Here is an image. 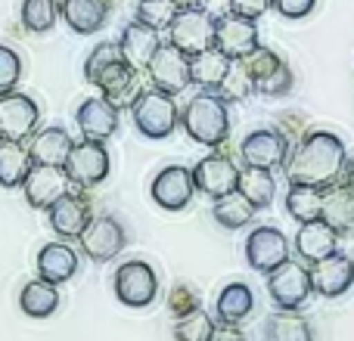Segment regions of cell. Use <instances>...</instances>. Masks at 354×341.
<instances>
[{"mask_svg":"<svg viewBox=\"0 0 354 341\" xmlns=\"http://www.w3.org/2000/svg\"><path fill=\"white\" fill-rule=\"evenodd\" d=\"M131 118H134V128L147 140H165L180 124V109H177L171 93L156 90V87H143L137 103L131 106Z\"/></svg>","mask_w":354,"mask_h":341,"instance_id":"cell-3","label":"cell"},{"mask_svg":"<svg viewBox=\"0 0 354 341\" xmlns=\"http://www.w3.org/2000/svg\"><path fill=\"white\" fill-rule=\"evenodd\" d=\"M118 59H124V56H122V47H118V43H109V41L97 43V47L87 53V59H84V78L93 84V78H97L100 72H106L109 66H115Z\"/></svg>","mask_w":354,"mask_h":341,"instance_id":"cell-40","label":"cell"},{"mask_svg":"<svg viewBox=\"0 0 354 341\" xmlns=\"http://www.w3.org/2000/svg\"><path fill=\"white\" fill-rule=\"evenodd\" d=\"M75 140L66 128L59 124H50V128L37 130L28 143V153H31V162L35 165H44V168H66L68 162V153H72Z\"/></svg>","mask_w":354,"mask_h":341,"instance_id":"cell-21","label":"cell"},{"mask_svg":"<svg viewBox=\"0 0 354 341\" xmlns=\"http://www.w3.org/2000/svg\"><path fill=\"white\" fill-rule=\"evenodd\" d=\"M212 214L224 230H243L252 217H255V205L245 199L243 193H230L212 205Z\"/></svg>","mask_w":354,"mask_h":341,"instance_id":"cell-34","label":"cell"},{"mask_svg":"<svg viewBox=\"0 0 354 341\" xmlns=\"http://www.w3.org/2000/svg\"><path fill=\"white\" fill-rule=\"evenodd\" d=\"M68 177H66V168H44V165H35L28 170L22 183V193H25V202L37 211H47L56 199L68 193Z\"/></svg>","mask_w":354,"mask_h":341,"instance_id":"cell-17","label":"cell"},{"mask_svg":"<svg viewBox=\"0 0 354 341\" xmlns=\"http://www.w3.org/2000/svg\"><path fill=\"white\" fill-rule=\"evenodd\" d=\"M292 84H295V78H292V72H289V66L283 62L274 75H268V78L258 81L255 93H264V97H286V93L292 90Z\"/></svg>","mask_w":354,"mask_h":341,"instance_id":"cell-43","label":"cell"},{"mask_svg":"<svg viewBox=\"0 0 354 341\" xmlns=\"http://www.w3.org/2000/svg\"><path fill=\"white\" fill-rule=\"evenodd\" d=\"M245 261L258 273H274L280 264L289 261V239L277 226H255L245 239Z\"/></svg>","mask_w":354,"mask_h":341,"instance_id":"cell-13","label":"cell"},{"mask_svg":"<svg viewBox=\"0 0 354 341\" xmlns=\"http://www.w3.org/2000/svg\"><path fill=\"white\" fill-rule=\"evenodd\" d=\"M320 220L339 233V236H351L354 233V189L348 183H333L324 189V211Z\"/></svg>","mask_w":354,"mask_h":341,"instance_id":"cell-24","label":"cell"},{"mask_svg":"<svg viewBox=\"0 0 354 341\" xmlns=\"http://www.w3.org/2000/svg\"><path fill=\"white\" fill-rule=\"evenodd\" d=\"M31 168H35V162H31V153L25 143L0 140V186L6 189L22 186Z\"/></svg>","mask_w":354,"mask_h":341,"instance_id":"cell-29","label":"cell"},{"mask_svg":"<svg viewBox=\"0 0 354 341\" xmlns=\"http://www.w3.org/2000/svg\"><path fill=\"white\" fill-rule=\"evenodd\" d=\"M189 174H193L196 193L208 195L212 202H218V199H224V195L236 193V186H239L236 162H233L230 155H224V153H212V155H205V159H199Z\"/></svg>","mask_w":354,"mask_h":341,"instance_id":"cell-7","label":"cell"},{"mask_svg":"<svg viewBox=\"0 0 354 341\" xmlns=\"http://www.w3.org/2000/svg\"><path fill=\"white\" fill-rule=\"evenodd\" d=\"M177 10H189V6H199V0H174Z\"/></svg>","mask_w":354,"mask_h":341,"instance_id":"cell-49","label":"cell"},{"mask_svg":"<svg viewBox=\"0 0 354 341\" xmlns=\"http://www.w3.org/2000/svg\"><path fill=\"white\" fill-rule=\"evenodd\" d=\"M212 341H249V338H245V332L233 323H214Z\"/></svg>","mask_w":354,"mask_h":341,"instance_id":"cell-46","label":"cell"},{"mask_svg":"<svg viewBox=\"0 0 354 341\" xmlns=\"http://www.w3.org/2000/svg\"><path fill=\"white\" fill-rule=\"evenodd\" d=\"M221 99L224 103H236V99H245L255 93V81L249 78V72L243 68V62H233V68L227 72L224 84H221Z\"/></svg>","mask_w":354,"mask_h":341,"instance_id":"cell-38","label":"cell"},{"mask_svg":"<svg viewBox=\"0 0 354 341\" xmlns=\"http://www.w3.org/2000/svg\"><path fill=\"white\" fill-rule=\"evenodd\" d=\"M59 16L78 35H97L109 19V3L106 0H62Z\"/></svg>","mask_w":354,"mask_h":341,"instance_id":"cell-27","label":"cell"},{"mask_svg":"<svg viewBox=\"0 0 354 341\" xmlns=\"http://www.w3.org/2000/svg\"><path fill=\"white\" fill-rule=\"evenodd\" d=\"M270 6H274V0H230V12H236L243 19H255V22Z\"/></svg>","mask_w":354,"mask_h":341,"instance_id":"cell-45","label":"cell"},{"mask_svg":"<svg viewBox=\"0 0 354 341\" xmlns=\"http://www.w3.org/2000/svg\"><path fill=\"white\" fill-rule=\"evenodd\" d=\"M78 273V251L66 242H50L37 251V276L53 286H62Z\"/></svg>","mask_w":354,"mask_h":341,"instance_id":"cell-25","label":"cell"},{"mask_svg":"<svg viewBox=\"0 0 354 341\" xmlns=\"http://www.w3.org/2000/svg\"><path fill=\"white\" fill-rule=\"evenodd\" d=\"M93 87L100 90V97H106L118 112L137 103V97L143 93L140 87V68H134L128 59H118L115 66H109L106 72H100L93 78Z\"/></svg>","mask_w":354,"mask_h":341,"instance_id":"cell-14","label":"cell"},{"mask_svg":"<svg viewBox=\"0 0 354 341\" xmlns=\"http://www.w3.org/2000/svg\"><path fill=\"white\" fill-rule=\"evenodd\" d=\"M214 47L233 62L245 59L255 47H261L258 43V22L236 16V12H227V16L214 19Z\"/></svg>","mask_w":354,"mask_h":341,"instance_id":"cell-12","label":"cell"},{"mask_svg":"<svg viewBox=\"0 0 354 341\" xmlns=\"http://www.w3.org/2000/svg\"><path fill=\"white\" fill-rule=\"evenodd\" d=\"M112 289H115V298L122 304L149 307L156 301V295H159V276L147 261H124L118 264Z\"/></svg>","mask_w":354,"mask_h":341,"instance_id":"cell-6","label":"cell"},{"mask_svg":"<svg viewBox=\"0 0 354 341\" xmlns=\"http://www.w3.org/2000/svg\"><path fill=\"white\" fill-rule=\"evenodd\" d=\"M199 10H205L212 19H221L230 12V0H199Z\"/></svg>","mask_w":354,"mask_h":341,"instance_id":"cell-47","label":"cell"},{"mask_svg":"<svg viewBox=\"0 0 354 341\" xmlns=\"http://www.w3.org/2000/svg\"><path fill=\"white\" fill-rule=\"evenodd\" d=\"M118 47H122V56L131 62V66L147 72V66L153 62V56L159 53V47H162V35L143 22H131L128 28L122 31Z\"/></svg>","mask_w":354,"mask_h":341,"instance_id":"cell-23","label":"cell"},{"mask_svg":"<svg viewBox=\"0 0 354 341\" xmlns=\"http://www.w3.org/2000/svg\"><path fill=\"white\" fill-rule=\"evenodd\" d=\"M314 6H317V0H274V10L283 19H305L314 12Z\"/></svg>","mask_w":354,"mask_h":341,"instance_id":"cell-44","label":"cell"},{"mask_svg":"<svg viewBox=\"0 0 354 341\" xmlns=\"http://www.w3.org/2000/svg\"><path fill=\"white\" fill-rule=\"evenodd\" d=\"M180 128L187 130L189 140L218 153L227 143V137H230V112H227V103L221 99V93L218 90L196 93L180 109Z\"/></svg>","mask_w":354,"mask_h":341,"instance_id":"cell-2","label":"cell"},{"mask_svg":"<svg viewBox=\"0 0 354 341\" xmlns=\"http://www.w3.org/2000/svg\"><path fill=\"white\" fill-rule=\"evenodd\" d=\"M239 62H243V68L249 72V78L255 81V84L261 78H268V75H274L277 68L283 66V59L277 56V50H270V47H255L245 59H239Z\"/></svg>","mask_w":354,"mask_h":341,"instance_id":"cell-39","label":"cell"},{"mask_svg":"<svg viewBox=\"0 0 354 341\" xmlns=\"http://www.w3.org/2000/svg\"><path fill=\"white\" fill-rule=\"evenodd\" d=\"M19 307H22V313H28L31 320H47L50 313H56V307H59V289L37 276V280L22 286V292H19Z\"/></svg>","mask_w":354,"mask_h":341,"instance_id":"cell-28","label":"cell"},{"mask_svg":"<svg viewBox=\"0 0 354 341\" xmlns=\"http://www.w3.org/2000/svg\"><path fill=\"white\" fill-rule=\"evenodd\" d=\"M19 78H22V59H19V53L12 47L0 43V97L16 90Z\"/></svg>","mask_w":354,"mask_h":341,"instance_id":"cell-41","label":"cell"},{"mask_svg":"<svg viewBox=\"0 0 354 341\" xmlns=\"http://www.w3.org/2000/svg\"><path fill=\"white\" fill-rule=\"evenodd\" d=\"M47 217H50V226L59 239H78L81 233L87 230V224L93 220L91 214V202L84 199V193H72L68 189L62 199H56L53 205L47 208Z\"/></svg>","mask_w":354,"mask_h":341,"instance_id":"cell-16","label":"cell"},{"mask_svg":"<svg viewBox=\"0 0 354 341\" xmlns=\"http://www.w3.org/2000/svg\"><path fill=\"white\" fill-rule=\"evenodd\" d=\"M75 121H78V130L84 134V140L106 143L118 130V109L106 97H87L78 106Z\"/></svg>","mask_w":354,"mask_h":341,"instance_id":"cell-20","label":"cell"},{"mask_svg":"<svg viewBox=\"0 0 354 341\" xmlns=\"http://www.w3.org/2000/svg\"><path fill=\"white\" fill-rule=\"evenodd\" d=\"M348 165V149L330 130H311L305 140L295 143L286 162V180L305 183V186H333L342 180Z\"/></svg>","mask_w":354,"mask_h":341,"instance_id":"cell-1","label":"cell"},{"mask_svg":"<svg viewBox=\"0 0 354 341\" xmlns=\"http://www.w3.org/2000/svg\"><path fill=\"white\" fill-rule=\"evenodd\" d=\"M342 177H345V183H348V186L354 189V159L348 162V165H345V174H342Z\"/></svg>","mask_w":354,"mask_h":341,"instance_id":"cell-48","label":"cell"},{"mask_svg":"<svg viewBox=\"0 0 354 341\" xmlns=\"http://www.w3.org/2000/svg\"><path fill=\"white\" fill-rule=\"evenodd\" d=\"M66 177L78 189H91L97 183H103L109 177V153H106L103 143H97V140L75 143L66 162Z\"/></svg>","mask_w":354,"mask_h":341,"instance_id":"cell-8","label":"cell"},{"mask_svg":"<svg viewBox=\"0 0 354 341\" xmlns=\"http://www.w3.org/2000/svg\"><path fill=\"white\" fill-rule=\"evenodd\" d=\"M214 311H218L221 323L239 326L252 311H255V295H252V289L245 286V282H230V286L221 289Z\"/></svg>","mask_w":354,"mask_h":341,"instance_id":"cell-30","label":"cell"},{"mask_svg":"<svg viewBox=\"0 0 354 341\" xmlns=\"http://www.w3.org/2000/svg\"><path fill=\"white\" fill-rule=\"evenodd\" d=\"M239 159H243L245 168H264V170L286 168L289 140L277 128H258L243 140V146H239Z\"/></svg>","mask_w":354,"mask_h":341,"instance_id":"cell-10","label":"cell"},{"mask_svg":"<svg viewBox=\"0 0 354 341\" xmlns=\"http://www.w3.org/2000/svg\"><path fill=\"white\" fill-rule=\"evenodd\" d=\"M124 242H128V233H124V226L118 224L115 217H109V214L93 217L91 224H87V230L78 236L81 251H84L91 261H97V264L115 261V257L122 255Z\"/></svg>","mask_w":354,"mask_h":341,"instance_id":"cell-11","label":"cell"},{"mask_svg":"<svg viewBox=\"0 0 354 341\" xmlns=\"http://www.w3.org/2000/svg\"><path fill=\"white\" fill-rule=\"evenodd\" d=\"M295 251L305 264H317L339 251V233L333 226H326L324 220L301 224L299 233H295Z\"/></svg>","mask_w":354,"mask_h":341,"instance_id":"cell-22","label":"cell"},{"mask_svg":"<svg viewBox=\"0 0 354 341\" xmlns=\"http://www.w3.org/2000/svg\"><path fill=\"white\" fill-rule=\"evenodd\" d=\"M37 121H41V109L28 93L10 90L0 97V140L25 143L37 130Z\"/></svg>","mask_w":354,"mask_h":341,"instance_id":"cell-9","label":"cell"},{"mask_svg":"<svg viewBox=\"0 0 354 341\" xmlns=\"http://www.w3.org/2000/svg\"><path fill=\"white\" fill-rule=\"evenodd\" d=\"M22 28L31 35H47L59 19V3L56 0H22Z\"/></svg>","mask_w":354,"mask_h":341,"instance_id":"cell-35","label":"cell"},{"mask_svg":"<svg viewBox=\"0 0 354 341\" xmlns=\"http://www.w3.org/2000/svg\"><path fill=\"white\" fill-rule=\"evenodd\" d=\"M311 282L314 292L324 298H339L354 286V261L342 251L324 257V261L311 264Z\"/></svg>","mask_w":354,"mask_h":341,"instance_id":"cell-19","label":"cell"},{"mask_svg":"<svg viewBox=\"0 0 354 341\" xmlns=\"http://www.w3.org/2000/svg\"><path fill=\"white\" fill-rule=\"evenodd\" d=\"M286 211L292 220H299V226L311 224V220H320V211H324V189L305 186V183H289Z\"/></svg>","mask_w":354,"mask_h":341,"instance_id":"cell-31","label":"cell"},{"mask_svg":"<svg viewBox=\"0 0 354 341\" xmlns=\"http://www.w3.org/2000/svg\"><path fill=\"white\" fill-rule=\"evenodd\" d=\"M230 68H233V59H227L218 47H208L202 53L189 56V81L199 90H221Z\"/></svg>","mask_w":354,"mask_h":341,"instance_id":"cell-26","label":"cell"},{"mask_svg":"<svg viewBox=\"0 0 354 341\" xmlns=\"http://www.w3.org/2000/svg\"><path fill=\"white\" fill-rule=\"evenodd\" d=\"M236 193H243L245 199L258 208H268L277 195V177L274 170H264V168H243L239 170V186Z\"/></svg>","mask_w":354,"mask_h":341,"instance_id":"cell-33","label":"cell"},{"mask_svg":"<svg viewBox=\"0 0 354 341\" xmlns=\"http://www.w3.org/2000/svg\"><path fill=\"white\" fill-rule=\"evenodd\" d=\"M264 338L268 341H314V329L301 313L277 311L264 323Z\"/></svg>","mask_w":354,"mask_h":341,"instance_id":"cell-32","label":"cell"},{"mask_svg":"<svg viewBox=\"0 0 354 341\" xmlns=\"http://www.w3.org/2000/svg\"><path fill=\"white\" fill-rule=\"evenodd\" d=\"M168 311H171L177 320L199 311V295H196V289L189 286V282H177L171 289V295H168Z\"/></svg>","mask_w":354,"mask_h":341,"instance_id":"cell-42","label":"cell"},{"mask_svg":"<svg viewBox=\"0 0 354 341\" xmlns=\"http://www.w3.org/2000/svg\"><path fill=\"white\" fill-rule=\"evenodd\" d=\"M147 75L156 90H165V93H171V97L183 93L193 84V81H189V56L180 53L177 47H171V43H162L159 53H156L153 62L147 66Z\"/></svg>","mask_w":354,"mask_h":341,"instance_id":"cell-15","label":"cell"},{"mask_svg":"<svg viewBox=\"0 0 354 341\" xmlns=\"http://www.w3.org/2000/svg\"><path fill=\"white\" fill-rule=\"evenodd\" d=\"M149 193H153L156 205L165 208V211H183V208L189 205V199H193V193H196L193 174L180 165H168L156 174Z\"/></svg>","mask_w":354,"mask_h":341,"instance_id":"cell-18","label":"cell"},{"mask_svg":"<svg viewBox=\"0 0 354 341\" xmlns=\"http://www.w3.org/2000/svg\"><path fill=\"white\" fill-rule=\"evenodd\" d=\"M212 332H214V320L208 317L202 307L193 313H187V317H180L174 326L177 341H212Z\"/></svg>","mask_w":354,"mask_h":341,"instance_id":"cell-37","label":"cell"},{"mask_svg":"<svg viewBox=\"0 0 354 341\" xmlns=\"http://www.w3.org/2000/svg\"><path fill=\"white\" fill-rule=\"evenodd\" d=\"M134 16H137L134 22H143V25H149V28L162 31L174 22L177 6H174V0H140Z\"/></svg>","mask_w":354,"mask_h":341,"instance_id":"cell-36","label":"cell"},{"mask_svg":"<svg viewBox=\"0 0 354 341\" xmlns=\"http://www.w3.org/2000/svg\"><path fill=\"white\" fill-rule=\"evenodd\" d=\"M168 43L187 56H196L202 50L214 47V19L199 6L177 10L174 22L168 25Z\"/></svg>","mask_w":354,"mask_h":341,"instance_id":"cell-5","label":"cell"},{"mask_svg":"<svg viewBox=\"0 0 354 341\" xmlns=\"http://www.w3.org/2000/svg\"><path fill=\"white\" fill-rule=\"evenodd\" d=\"M268 292H270V301H274L277 311H299L314 292L311 267H305L301 261L289 257L274 273H268Z\"/></svg>","mask_w":354,"mask_h":341,"instance_id":"cell-4","label":"cell"}]
</instances>
